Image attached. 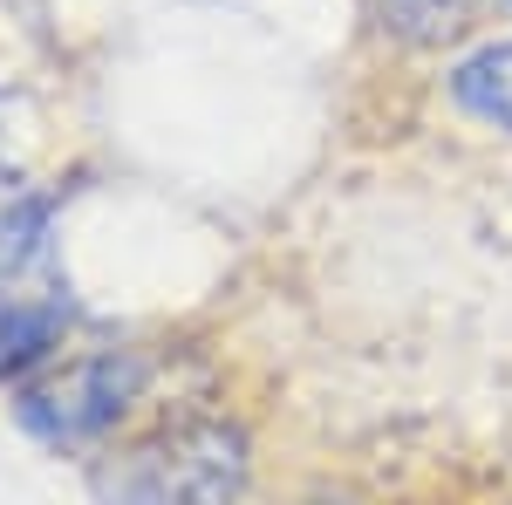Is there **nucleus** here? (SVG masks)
Segmentation results:
<instances>
[{"label":"nucleus","mask_w":512,"mask_h":505,"mask_svg":"<svg viewBox=\"0 0 512 505\" xmlns=\"http://www.w3.org/2000/svg\"><path fill=\"white\" fill-rule=\"evenodd\" d=\"M144 376H151V362L130 355V349L82 355L62 376L21 389L14 417L35 430L41 444H62V451H69V444H96V437H110V430L123 424V410L144 396Z\"/></svg>","instance_id":"2"},{"label":"nucleus","mask_w":512,"mask_h":505,"mask_svg":"<svg viewBox=\"0 0 512 505\" xmlns=\"http://www.w3.org/2000/svg\"><path fill=\"white\" fill-rule=\"evenodd\" d=\"M69 328V308L62 301H41V294H21V287H0V383L28 376L35 362L55 355Z\"/></svg>","instance_id":"3"},{"label":"nucleus","mask_w":512,"mask_h":505,"mask_svg":"<svg viewBox=\"0 0 512 505\" xmlns=\"http://www.w3.org/2000/svg\"><path fill=\"white\" fill-rule=\"evenodd\" d=\"M506 7H512V0H506Z\"/></svg>","instance_id":"7"},{"label":"nucleus","mask_w":512,"mask_h":505,"mask_svg":"<svg viewBox=\"0 0 512 505\" xmlns=\"http://www.w3.org/2000/svg\"><path fill=\"white\" fill-rule=\"evenodd\" d=\"M246 471H253V451L239 424L178 417V424H158L151 437L110 451L89 478V492L96 505H239Z\"/></svg>","instance_id":"1"},{"label":"nucleus","mask_w":512,"mask_h":505,"mask_svg":"<svg viewBox=\"0 0 512 505\" xmlns=\"http://www.w3.org/2000/svg\"><path fill=\"white\" fill-rule=\"evenodd\" d=\"M451 103H458L472 123L512 137V35L472 48V55L451 69Z\"/></svg>","instance_id":"4"},{"label":"nucleus","mask_w":512,"mask_h":505,"mask_svg":"<svg viewBox=\"0 0 512 505\" xmlns=\"http://www.w3.org/2000/svg\"><path fill=\"white\" fill-rule=\"evenodd\" d=\"M41 226H48V205H41V198L14 205V212L0 219V260H7V267L35 260V253H41Z\"/></svg>","instance_id":"6"},{"label":"nucleus","mask_w":512,"mask_h":505,"mask_svg":"<svg viewBox=\"0 0 512 505\" xmlns=\"http://www.w3.org/2000/svg\"><path fill=\"white\" fill-rule=\"evenodd\" d=\"M465 21H472V0H383V28L403 48H444L465 35Z\"/></svg>","instance_id":"5"}]
</instances>
